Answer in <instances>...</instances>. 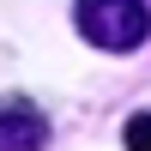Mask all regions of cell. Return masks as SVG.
<instances>
[{
    "instance_id": "6da1fadb",
    "label": "cell",
    "mask_w": 151,
    "mask_h": 151,
    "mask_svg": "<svg viewBox=\"0 0 151 151\" xmlns=\"http://www.w3.org/2000/svg\"><path fill=\"white\" fill-rule=\"evenodd\" d=\"M73 18H79L85 42L109 48V55H127V48H139L151 36V6L145 0H79Z\"/></svg>"
},
{
    "instance_id": "7a4b0ae2",
    "label": "cell",
    "mask_w": 151,
    "mask_h": 151,
    "mask_svg": "<svg viewBox=\"0 0 151 151\" xmlns=\"http://www.w3.org/2000/svg\"><path fill=\"white\" fill-rule=\"evenodd\" d=\"M48 121L30 97H0V151H42Z\"/></svg>"
},
{
    "instance_id": "3957f363",
    "label": "cell",
    "mask_w": 151,
    "mask_h": 151,
    "mask_svg": "<svg viewBox=\"0 0 151 151\" xmlns=\"http://www.w3.org/2000/svg\"><path fill=\"white\" fill-rule=\"evenodd\" d=\"M127 151H151V109L127 121Z\"/></svg>"
}]
</instances>
